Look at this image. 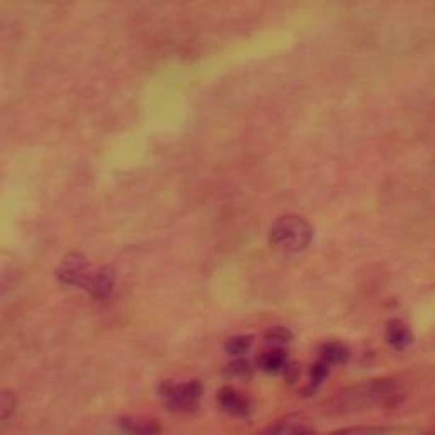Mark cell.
I'll list each match as a JSON object with an SVG mask.
<instances>
[{
  "label": "cell",
  "mask_w": 435,
  "mask_h": 435,
  "mask_svg": "<svg viewBox=\"0 0 435 435\" xmlns=\"http://www.w3.org/2000/svg\"><path fill=\"white\" fill-rule=\"evenodd\" d=\"M403 396L395 379H372L338 393L331 401L337 412H355L374 405H396Z\"/></svg>",
  "instance_id": "1"
},
{
  "label": "cell",
  "mask_w": 435,
  "mask_h": 435,
  "mask_svg": "<svg viewBox=\"0 0 435 435\" xmlns=\"http://www.w3.org/2000/svg\"><path fill=\"white\" fill-rule=\"evenodd\" d=\"M313 240V228L298 214H284L272 223L269 242L283 254H300Z\"/></svg>",
  "instance_id": "2"
},
{
  "label": "cell",
  "mask_w": 435,
  "mask_h": 435,
  "mask_svg": "<svg viewBox=\"0 0 435 435\" xmlns=\"http://www.w3.org/2000/svg\"><path fill=\"white\" fill-rule=\"evenodd\" d=\"M160 395L167 401V407L173 412L190 410L202 396L201 381L190 379L188 383H171L165 381L160 386Z\"/></svg>",
  "instance_id": "3"
},
{
  "label": "cell",
  "mask_w": 435,
  "mask_h": 435,
  "mask_svg": "<svg viewBox=\"0 0 435 435\" xmlns=\"http://www.w3.org/2000/svg\"><path fill=\"white\" fill-rule=\"evenodd\" d=\"M90 264L82 254H70L63 259V262L58 267V279L65 284H73L84 288L87 277H89Z\"/></svg>",
  "instance_id": "4"
},
{
  "label": "cell",
  "mask_w": 435,
  "mask_h": 435,
  "mask_svg": "<svg viewBox=\"0 0 435 435\" xmlns=\"http://www.w3.org/2000/svg\"><path fill=\"white\" fill-rule=\"evenodd\" d=\"M114 284V272L111 267H99L90 271L87 277L84 289L97 298H106L107 294L113 291Z\"/></svg>",
  "instance_id": "5"
},
{
  "label": "cell",
  "mask_w": 435,
  "mask_h": 435,
  "mask_svg": "<svg viewBox=\"0 0 435 435\" xmlns=\"http://www.w3.org/2000/svg\"><path fill=\"white\" fill-rule=\"evenodd\" d=\"M218 401L228 413L235 417H245L250 412V403H248L247 398L230 386L219 389Z\"/></svg>",
  "instance_id": "6"
},
{
  "label": "cell",
  "mask_w": 435,
  "mask_h": 435,
  "mask_svg": "<svg viewBox=\"0 0 435 435\" xmlns=\"http://www.w3.org/2000/svg\"><path fill=\"white\" fill-rule=\"evenodd\" d=\"M119 427L126 435H160L161 425L152 418L124 417L119 420Z\"/></svg>",
  "instance_id": "7"
},
{
  "label": "cell",
  "mask_w": 435,
  "mask_h": 435,
  "mask_svg": "<svg viewBox=\"0 0 435 435\" xmlns=\"http://www.w3.org/2000/svg\"><path fill=\"white\" fill-rule=\"evenodd\" d=\"M384 338H386L389 345L396 350L407 349L410 343L413 342L412 330H410L401 320L388 321L386 330H384Z\"/></svg>",
  "instance_id": "8"
},
{
  "label": "cell",
  "mask_w": 435,
  "mask_h": 435,
  "mask_svg": "<svg viewBox=\"0 0 435 435\" xmlns=\"http://www.w3.org/2000/svg\"><path fill=\"white\" fill-rule=\"evenodd\" d=\"M260 367L267 372H283L288 367V355L283 349H272L269 352H264L259 359Z\"/></svg>",
  "instance_id": "9"
},
{
  "label": "cell",
  "mask_w": 435,
  "mask_h": 435,
  "mask_svg": "<svg viewBox=\"0 0 435 435\" xmlns=\"http://www.w3.org/2000/svg\"><path fill=\"white\" fill-rule=\"evenodd\" d=\"M323 362H326L329 366L333 364H345L349 359V349L341 342H330L325 343L321 349V357Z\"/></svg>",
  "instance_id": "10"
},
{
  "label": "cell",
  "mask_w": 435,
  "mask_h": 435,
  "mask_svg": "<svg viewBox=\"0 0 435 435\" xmlns=\"http://www.w3.org/2000/svg\"><path fill=\"white\" fill-rule=\"evenodd\" d=\"M388 427H376V425H355V427H345V429L333 430V432L326 435H384L388 434Z\"/></svg>",
  "instance_id": "11"
},
{
  "label": "cell",
  "mask_w": 435,
  "mask_h": 435,
  "mask_svg": "<svg viewBox=\"0 0 435 435\" xmlns=\"http://www.w3.org/2000/svg\"><path fill=\"white\" fill-rule=\"evenodd\" d=\"M264 338L269 345H272L274 349H279L281 345H286V343L291 342L293 333L291 330H288L286 326H272V329L265 331Z\"/></svg>",
  "instance_id": "12"
},
{
  "label": "cell",
  "mask_w": 435,
  "mask_h": 435,
  "mask_svg": "<svg viewBox=\"0 0 435 435\" xmlns=\"http://www.w3.org/2000/svg\"><path fill=\"white\" fill-rule=\"evenodd\" d=\"M252 342H254V338L250 335H235L226 341L225 350L230 355H243L252 347Z\"/></svg>",
  "instance_id": "13"
},
{
  "label": "cell",
  "mask_w": 435,
  "mask_h": 435,
  "mask_svg": "<svg viewBox=\"0 0 435 435\" xmlns=\"http://www.w3.org/2000/svg\"><path fill=\"white\" fill-rule=\"evenodd\" d=\"M223 372H225L226 376H230V378H250L252 364L245 359H237L228 364Z\"/></svg>",
  "instance_id": "14"
},
{
  "label": "cell",
  "mask_w": 435,
  "mask_h": 435,
  "mask_svg": "<svg viewBox=\"0 0 435 435\" xmlns=\"http://www.w3.org/2000/svg\"><path fill=\"white\" fill-rule=\"evenodd\" d=\"M272 435H314V432L305 424H281L272 430Z\"/></svg>",
  "instance_id": "15"
},
{
  "label": "cell",
  "mask_w": 435,
  "mask_h": 435,
  "mask_svg": "<svg viewBox=\"0 0 435 435\" xmlns=\"http://www.w3.org/2000/svg\"><path fill=\"white\" fill-rule=\"evenodd\" d=\"M16 407V396L11 391H0V420L11 417Z\"/></svg>",
  "instance_id": "16"
},
{
  "label": "cell",
  "mask_w": 435,
  "mask_h": 435,
  "mask_svg": "<svg viewBox=\"0 0 435 435\" xmlns=\"http://www.w3.org/2000/svg\"><path fill=\"white\" fill-rule=\"evenodd\" d=\"M310 374H312L313 386H320L323 381H325L326 376H329V364L323 362V360L320 359L317 364H313Z\"/></svg>",
  "instance_id": "17"
}]
</instances>
